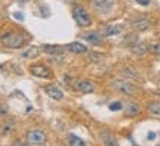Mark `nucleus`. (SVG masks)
<instances>
[{
	"mask_svg": "<svg viewBox=\"0 0 160 146\" xmlns=\"http://www.w3.org/2000/svg\"><path fill=\"white\" fill-rule=\"evenodd\" d=\"M147 47H148L150 53H153V55H160V43H151V45H148Z\"/></svg>",
	"mask_w": 160,
	"mask_h": 146,
	"instance_id": "nucleus-18",
	"label": "nucleus"
},
{
	"mask_svg": "<svg viewBox=\"0 0 160 146\" xmlns=\"http://www.w3.org/2000/svg\"><path fill=\"white\" fill-rule=\"evenodd\" d=\"M150 112L156 114V115H160V102H154L150 105Z\"/></svg>",
	"mask_w": 160,
	"mask_h": 146,
	"instance_id": "nucleus-20",
	"label": "nucleus"
},
{
	"mask_svg": "<svg viewBox=\"0 0 160 146\" xmlns=\"http://www.w3.org/2000/svg\"><path fill=\"white\" fill-rule=\"evenodd\" d=\"M30 73L37 78H52V71L45 64H33L30 67Z\"/></svg>",
	"mask_w": 160,
	"mask_h": 146,
	"instance_id": "nucleus-5",
	"label": "nucleus"
},
{
	"mask_svg": "<svg viewBox=\"0 0 160 146\" xmlns=\"http://www.w3.org/2000/svg\"><path fill=\"white\" fill-rule=\"evenodd\" d=\"M19 2H25V0H19Z\"/></svg>",
	"mask_w": 160,
	"mask_h": 146,
	"instance_id": "nucleus-26",
	"label": "nucleus"
},
{
	"mask_svg": "<svg viewBox=\"0 0 160 146\" xmlns=\"http://www.w3.org/2000/svg\"><path fill=\"white\" fill-rule=\"evenodd\" d=\"M2 115H3V117L6 115V108L5 106H2Z\"/></svg>",
	"mask_w": 160,
	"mask_h": 146,
	"instance_id": "nucleus-24",
	"label": "nucleus"
},
{
	"mask_svg": "<svg viewBox=\"0 0 160 146\" xmlns=\"http://www.w3.org/2000/svg\"><path fill=\"white\" fill-rule=\"evenodd\" d=\"M113 87H114L119 93H122V95H135V92H137V89H135V86L132 84V83H129V81H126V80H116L114 83H113Z\"/></svg>",
	"mask_w": 160,
	"mask_h": 146,
	"instance_id": "nucleus-4",
	"label": "nucleus"
},
{
	"mask_svg": "<svg viewBox=\"0 0 160 146\" xmlns=\"http://www.w3.org/2000/svg\"><path fill=\"white\" fill-rule=\"evenodd\" d=\"M13 127H15V124H13V121H12V120H9V121H3V123H2V130H0V134H2V136L9 134L12 130H13Z\"/></svg>",
	"mask_w": 160,
	"mask_h": 146,
	"instance_id": "nucleus-15",
	"label": "nucleus"
},
{
	"mask_svg": "<svg viewBox=\"0 0 160 146\" xmlns=\"http://www.w3.org/2000/svg\"><path fill=\"white\" fill-rule=\"evenodd\" d=\"M110 109H111V111H119V109H122V103H120V102L111 103V105H110Z\"/></svg>",
	"mask_w": 160,
	"mask_h": 146,
	"instance_id": "nucleus-21",
	"label": "nucleus"
},
{
	"mask_svg": "<svg viewBox=\"0 0 160 146\" xmlns=\"http://www.w3.org/2000/svg\"><path fill=\"white\" fill-rule=\"evenodd\" d=\"M85 40L86 41H89V43H92V45H101V43H102V37H101V34H98V33L86 34Z\"/></svg>",
	"mask_w": 160,
	"mask_h": 146,
	"instance_id": "nucleus-14",
	"label": "nucleus"
},
{
	"mask_svg": "<svg viewBox=\"0 0 160 146\" xmlns=\"http://www.w3.org/2000/svg\"><path fill=\"white\" fill-rule=\"evenodd\" d=\"M147 137H148V140H153V139H156V133H153V131H150Z\"/></svg>",
	"mask_w": 160,
	"mask_h": 146,
	"instance_id": "nucleus-23",
	"label": "nucleus"
},
{
	"mask_svg": "<svg viewBox=\"0 0 160 146\" xmlns=\"http://www.w3.org/2000/svg\"><path fill=\"white\" fill-rule=\"evenodd\" d=\"M73 18L80 27H89L92 24V18L83 6H76L73 9Z\"/></svg>",
	"mask_w": 160,
	"mask_h": 146,
	"instance_id": "nucleus-2",
	"label": "nucleus"
},
{
	"mask_svg": "<svg viewBox=\"0 0 160 146\" xmlns=\"http://www.w3.org/2000/svg\"><path fill=\"white\" fill-rule=\"evenodd\" d=\"M15 16H17L18 19H22V15H21V13H15Z\"/></svg>",
	"mask_w": 160,
	"mask_h": 146,
	"instance_id": "nucleus-25",
	"label": "nucleus"
},
{
	"mask_svg": "<svg viewBox=\"0 0 160 146\" xmlns=\"http://www.w3.org/2000/svg\"><path fill=\"white\" fill-rule=\"evenodd\" d=\"M65 49L70 52V53H74V55H79V53H86L88 49H86L85 45H82L79 41H74V43H70V45L65 46Z\"/></svg>",
	"mask_w": 160,
	"mask_h": 146,
	"instance_id": "nucleus-9",
	"label": "nucleus"
},
{
	"mask_svg": "<svg viewBox=\"0 0 160 146\" xmlns=\"http://www.w3.org/2000/svg\"><path fill=\"white\" fill-rule=\"evenodd\" d=\"M132 27L137 30V31H145V30L150 27V21L145 19V18H138L132 22Z\"/></svg>",
	"mask_w": 160,
	"mask_h": 146,
	"instance_id": "nucleus-11",
	"label": "nucleus"
},
{
	"mask_svg": "<svg viewBox=\"0 0 160 146\" xmlns=\"http://www.w3.org/2000/svg\"><path fill=\"white\" fill-rule=\"evenodd\" d=\"M45 92H46V95L49 96V97H52L53 101H61L64 97V93L57 86H52V84L45 86Z\"/></svg>",
	"mask_w": 160,
	"mask_h": 146,
	"instance_id": "nucleus-7",
	"label": "nucleus"
},
{
	"mask_svg": "<svg viewBox=\"0 0 160 146\" xmlns=\"http://www.w3.org/2000/svg\"><path fill=\"white\" fill-rule=\"evenodd\" d=\"M46 142V136L40 130H30L25 136V143L30 146H40Z\"/></svg>",
	"mask_w": 160,
	"mask_h": 146,
	"instance_id": "nucleus-3",
	"label": "nucleus"
},
{
	"mask_svg": "<svg viewBox=\"0 0 160 146\" xmlns=\"http://www.w3.org/2000/svg\"><path fill=\"white\" fill-rule=\"evenodd\" d=\"M135 2L141 6H148L150 5V0H135Z\"/></svg>",
	"mask_w": 160,
	"mask_h": 146,
	"instance_id": "nucleus-22",
	"label": "nucleus"
},
{
	"mask_svg": "<svg viewBox=\"0 0 160 146\" xmlns=\"http://www.w3.org/2000/svg\"><path fill=\"white\" fill-rule=\"evenodd\" d=\"M2 45L9 49H21L25 45V35L21 33H8L2 35Z\"/></svg>",
	"mask_w": 160,
	"mask_h": 146,
	"instance_id": "nucleus-1",
	"label": "nucleus"
},
{
	"mask_svg": "<svg viewBox=\"0 0 160 146\" xmlns=\"http://www.w3.org/2000/svg\"><path fill=\"white\" fill-rule=\"evenodd\" d=\"M42 50L51 55V56H58V55H62V47L58 45H43L42 46Z\"/></svg>",
	"mask_w": 160,
	"mask_h": 146,
	"instance_id": "nucleus-8",
	"label": "nucleus"
},
{
	"mask_svg": "<svg viewBox=\"0 0 160 146\" xmlns=\"http://www.w3.org/2000/svg\"><path fill=\"white\" fill-rule=\"evenodd\" d=\"M101 139H102V143L104 145H108V146H114L117 145V140H116V137L110 131H102L101 133Z\"/></svg>",
	"mask_w": 160,
	"mask_h": 146,
	"instance_id": "nucleus-13",
	"label": "nucleus"
},
{
	"mask_svg": "<svg viewBox=\"0 0 160 146\" xmlns=\"http://www.w3.org/2000/svg\"><path fill=\"white\" fill-rule=\"evenodd\" d=\"M76 90H79L82 93H92L93 92V84L88 80H80L76 83Z\"/></svg>",
	"mask_w": 160,
	"mask_h": 146,
	"instance_id": "nucleus-10",
	"label": "nucleus"
},
{
	"mask_svg": "<svg viewBox=\"0 0 160 146\" xmlns=\"http://www.w3.org/2000/svg\"><path fill=\"white\" fill-rule=\"evenodd\" d=\"M68 145L70 146H79V145H85V142L82 140L80 137H77L76 134H70L68 136Z\"/></svg>",
	"mask_w": 160,
	"mask_h": 146,
	"instance_id": "nucleus-17",
	"label": "nucleus"
},
{
	"mask_svg": "<svg viewBox=\"0 0 160 146\" xmlns=\"http://www.w3.org/2000/svg\"><path fill=\"white\" fill-rule=\"evenodd\" d=\"M125 111L129 117H133V115H138V114H139V106H138L137 103H133V102H129V103L126 105Z\"/></svg>",
	"mask_w": 160,
	"mask_h": 146,
	"instance_id": "nucleus-16",
	"label": "nucleus"
},
{
	"mask_svg": "<svg viewBox=\"0 0 160 146\" xmlns=\"http://www.w3.org/2000/svg\"><path fill=\"white\" fill-rule=\"evenodd\" d=\"M120 31H122V27H120V25H114V24H111V25H107V27H104L102 28V35L104 37H111V35L119 34Z\"/></svg>",
	"mask_w": 160,
	"mask_h": 146,
	"instance_id": "nucleus-12",
	"label": "nucleus"
},
{
	"mask_svg": "<svg viewBox=\"0 0 160 146\" xmlns=\"http://www.w3.org/2000/svg\"><path fill=\"white\" fill-rule=\"evenodd\" d=\"M37 52H39V50H37L36 47H30V49H27V50L24 52L22 56H24V58H36L37 55H39Z\"/></svg>",
	"mask_w": 160,
	"mask_h": 146,
	"instance_id": "nucleus-19",
	"label": "nucleus"
},
{
	"mask_svg": "<svg viewBox=\"0 0 160 146\" xmlns=\"http://www.w3.org/2000/svg\"><path fill=\"white\" fill-rule=\"evenodd\" d=\"M114 3H116V0H92V5L95 7V11L102 13V15L110 13V12L113 11Z\"/></svg>",
	"mask_w": 160,
	"mask_h": 146,
	"instance_id": "nucleus-6",
	"label": "nucleus"
}]
</instances>
